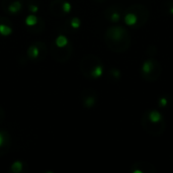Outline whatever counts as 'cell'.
I'll list each match as a JSON object with an SVG mask.
<instances>
[{
  "label": "cell",
  "mask_w": 173,
  "mask_h": 173,
  "mask_svg": "<svg viewBox=\"0 0 173 173\" xmlns=\"http://www.w3.org/2000/svg\"><path fill=\"white\" fill-rule=\"evenodd\" d=\"M72 51V46L69 43L66 47L64 48H58L57 46L54 44L51 47V53L54 57V59L58 61H67L70 57V55H66V52H71Z\"/></svg>",
  "instance_id": "1"
},
{
  "label": "cell",
  "mask_w": 173,
  "mask_h": 173,
  "mask_svg": "<svg viewBox=\"0 0 173 173\" xmlns=\"http://www.w3.org/2000/svg\"><path fill=\"white\" fill-rule=\"evenodd\" d=\"M2 7L9 14H17L22 9V0H3Z\"/></svg>",
  "instance_id": "2"
},
{
  "label": "cell",
  "mask_w": 173,
  "mask_h": 173,
  "mask_svg": "<svg viewBox=\"0 0 173 173\" xmlns=\"http://www.w3.org/2000/svg\"><path fill=\"white\" fill-rule=\"evenodd\" d=\"M125 30L121 26L110 27L107 32V38L113 42H121L125 37Z\"/></svg>",
  "instance_id": "3"
},
{
  "label": "cell",
  "mask_w": 173,
  "mask_h": 173,
  "mask_svg": "<svg viewBox=\"0 0 173 173\" xmlns=\"http://www.w3.org/2000/svg\"><path fill=\"white\" fill-rule=\"evenodd\" d=\"M42 45L43 43H38V44H33V45H30L29 47V49H27V57L29 58V59H38L39 57H40V54L42 52Z\"/></svg>",
  "instance_id": "4"
},
{
  "label": "cell",
  "mask_w": 173,
  "mask_h": 173,
  "mask_svg": "<svg viewBox=\"0 0 173 173\" xmlns=\"http://www.w3.org/2000/svg\"><path fill=\"white\" fill-rule=\"evenodd\" d=\"M12 33V26L5 18H0V35L8 37Z\"/></svg>",
  "instance_id": "5"
},
{
  "label": "cell",
  "mask_w": 173,
  "mask_h": 173,
  "mask_svg": "<svg viewBox=\"0 0 173 173\" xmlns=\"http://www.w3.org/2000/svg\"><path fill=\"white\" fill-rule=\"evenodd\" d=\"M9 135L4 131H0V150H4L6 152L9 148ZM0 155H2L1 152H0Z\"/></svg>",
  "instance_id": "6"
},
{
  "label": "cell",
  "mask_w": 173,
  "mask_h": 173,
  "mask_svg": "<svg viewBox=\"0 0 173 173\" xmlns=\"http://www.w3.org/2000/svg\"><path fill=\"white\" fill-rule=\"evenodd\" d=\"M103 73V67L102 65H99V64H96L95 66L92 68V70L90 71V76L92 78H99L102 76Z\"/></svg>",
  "instance_id": "7"
},
{
  "label": "cell",
  "mask_w": 173,
  "mask_h": 173,
  "mask_svg": "<svg viewBox=\"0 0 173 173\" xmlns=\"http://www.w3.org/2000/svg\"><path fill=\"white\" fill-rule=\"evenodd\" d=\"M54 44L58 47V48H64V47H66L67 45L69 44V40L65 37V36L60 35L59 37L56 38Z\"/></svg>",
  "instance_id": "8"
},
{
  "label": "cell",
  "mask_w": 173,
  "mask_h": 173,
  "mask_svg": "<svg viewBox=\"0 0 173 173\" xmlns=\"http://www.w3.org/2000/svg\"><path fill=\"white\" fill-rule=\"evenodd\" d=\"M39 21H40V19H39L38 16H36L35 14H33V13L27 15L26 18V24L29 27L37 26V24L39 23Z\"/></svg>",
  "instance_id": "9"
},
{
  "label": "cell",
  "mask_w": 173,
  "mask_h": 173,
  "mask_svg": "<svg viewBox=\"0 0 173 173\" xmlns=\"http://www.w3.org/2000/svg\"><path fill=\"white\" fill-rule=\"evenodd\" d=\"M22 169H23V163L21 162V161H14L12 164H11V167H10V170L11 172L13 173H19L22 171Z\"/></svg>",
  "instance_id": "10"
},
{
  "label": "cell",
  "mask_w": 173,
  "mask_h": 173,
  "mask_svg": "<svg viewBox=\"0 0 173 173\" xmlns=\"http://www.w3.org/2000/svg\"><path fill=\"white\" fill-rule=\"evenodd\" d=\"M137 21H138V17H137V15L134 14V13H129V14L125 15V22L128 26H134V24L137 23Z\"/></svg>",
  "instance_id": "11"
},
{
  "label": "cell",
  "mask_w": 173,
  "mask_h": 173,
  "mask_svg": "<svg viewBox=\"0 0 173 173\" xmlns=\"http://www.w3.org/2000/svg\"><path fill=\"white\" fill-rule=\"evenodd\" d=\"M149 119L152 122H158L162 119V114L157 110H153L149 114Z\"/></svg>",
  "instance_id": "12"
},
{
  "label": "cell",
  "mask_w": 173,
  "mask_h": 173,
  "mask_svg": "<svg viewBox=\"0 0 173 173\" xmlns=\"http://www.w3.org/2000/svg\"><path fill=\"white\" fill-rule=\"evenodd\" d=\"M154 69V64H153V61L148 60L143 64V67H142V70L144 71V73H150L152 72V70Z\"/></svg>",
  "instance_id": "13"
},
{
  "label": "cell",
  "mask_w": 173,
  "mask_h": 173,
  "mask_svg": "<svg viewBox=\"0 0 173 173\" xmlns=\"http://www.w3.org/2000/svg\"><path fill=\"white\" fill-rule=\"evenodd\" d=\"M83 103H84V105L86 107H91L94 105V103H95V97L93 96H87L85 97L84 99H83Z\"/></svg>",
  "instance_id": "14"
},
{
  "label": "cell",
  "mask_w": 173,
  "mask_h": 173,
  "mask_svg": "<svg viewBox=\"0 0 173 173\" xmlns=\"http://www.w3.org/2000/svg\"><path fill=\"white\" fill-rule=\"evenodd\" d=\"M70 24H71V26L73 27L74 29H79V27H80L81 21H80V19L78 18V17H73V18H71Z\"/></svg>",
  "instance_id": "15"
},
{
  "label": "cell",
  "mask_w": 173,
  "mask_h": 173,
  "mask_svg": "<svg viewBox=\"0 0 173 173\" xmlns=\"http://www.w3.org/2000/svg\"><path fill=\"white\" fill-rule=\"evenodd\" d=\"M71 4L69 3L68 1H63L62 2V9H63V12L64 13H69L71 11Z\"/></svg>",
  "instance_id": "16"
},
{
  "label": "cell",
  "mask_w": 173,
  "mask_h": 173,
  "mask_svg": "<svg viewBox=\"0 0 173 173\" xmlns=\"http://www.w3.org/2000/svg\"><path fill=\"white\" fill-rule=\"evenodd\" d=\"M29 12H32V13H37L39 11V6L35 3H30L29 5Z\"/></svg>",
  "instance_id": "17"
},
{
  "label": "cell",
  "mask_w": 173,
  "mask_h": 173,
  "mask_svg": "<svg viewBox=\"0 0 173 173\" xmlns=\"http://www.w3.org/2000/svg\"><path fill=\"white\" fill-rule=\"evenodd\" d=\"M110 20L113 21V22L119 21V13H118V12L111 13V15H110Z\"/></svg>",
  "instance_id": "18"
},
{
  "label": "cell",
  "mask_w": 173,
  "mask_h": 173,
  "mask_svg": "<svg viewBox=\"0 0 173 173\" xmlns=\"http://www.w3.org/2000/svg\"><path fill=\"white\" fill-rule=\"evenodd\" d=\"M159 103H160L161 107H165V105L167 104V99L165 98V97H162V98L159 100Z\"/></svg>",
  "instance_id": "19"
},
{
  "label": "cell",
  "mask_w": 173,
  "mask_h": 173,
  "mask_svg": "<svg viewBox=\"0 0 173 173\" xmlns=\"http://www.w3.org/2000/svg\"><path fill=\"white\" fill-rule=\"evenodd\" d=\"M113 74L114 75V77H119V72L116 70H113Z\"/></svg>",
  "instance_id": "20"
},
{
  "label": "cell",
  "mask_w": 173,
  "mask_h": 173,
  "mask_svg": "<svg viewBox=\"0 0 173 173\" xmlns=\"http://www.w3.org/2000/svg\"><path fill=\"white\" fill-rule=\"evenodd\" d=\"M171 13H173V8H171Z\"/></svg>",
  "instance_id": "21"
}]
</instances>
